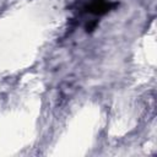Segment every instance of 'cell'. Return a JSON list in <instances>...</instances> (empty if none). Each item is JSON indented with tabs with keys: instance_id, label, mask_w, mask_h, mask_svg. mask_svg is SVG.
Masks as SVG:
<instances>
[{
	"instance_id": "6da1fadb",
	"label": "cell",
	"mask_w": 157,
	"mask_h": 157,
	"mask_svg": "<svg viewBox=\"0 0 157 157\" xmlns=\"http://www.w3.org/2000/svg\"><path fill=\"white\" fill-rule=\"evenodd\" d=\"M114 6H117V2H110L109 0H90L82 6V10L93 16H103Z\"/></svg>"
}]
</instances>
